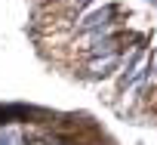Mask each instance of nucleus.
Returning <instances> with one entry per match:
<instances>
[{"label":"nucleus","mask_w":157,"mask_h":145,"mask_svg":"<svg viewBox=\"0 0 157 145\" xmlns=\"http://www.w3.org/2000/svg\"><path fill=\"white\" fill-rule=\"evenodd\" d=\"M114 13H117V10H114V6H105V10H102V13H93V16H86V19H83V22H80V28H102V25H111V22H108V19H111V16H114Z\"/></svg>","instance_id":"nucleus-1"},{"label":"nucleus","mask_w":157,"mask_h":145,"mask_svg":"<svg viewBox=\"0 0 157 145\" xmlns=\"http://www.w3.org/2000/svg\"><path fill=\"white\" fill-rule=\"evenodd\" d=\"M0 145H25V139L16 127H0Z\"/></svg>","instance_id":"nucleus-2"},{"label":"nucleus","mask_w":157,"mask_h":145,"mask_svg":"<svg viewBox=\"0 0 157 145\" xmlns=\"http://www.w3.org/2000/svg\"><path fill=\"white\" fill-rule=\"evenodd\" d=\"M117 65V56H105V59H99V62H93V74L99 77V74H108V68H114Z\"/></svg>","instance_id":"nucleus-3"}]
</instances>
